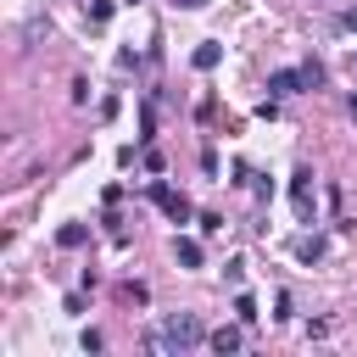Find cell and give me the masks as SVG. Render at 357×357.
I'll return each mask as SVG.
<instances>
[{
	"mask_svg": "<svg viewBox=\"0 0 357 357\" xmlns=\"http://www.w3.org/2000/svg\"><path fill=\"white\" fill-rule=\"evenodd\" d=\"M151 346H156V351H195V346H206V329H201L195 312H173V318L156 329Z\"/></svg>",
	"mask_w": 357,
	"mask_h": 357,
	"instance_id": "cell-1",
	"label": "cell"
},
{
	"mask_svg": "<svg viewBox=\"0 0 357 357\" xmlns=\"http://www.w3.org/2000/svg\"><path fill=\"white\" fill-rule=\"evenodd\" d=\"M290 206H296V218H301V223H312V206H318L312 167H296V178H290Z\"/></svg>",
	"mask_w": 357,
	"mask_h": 357,
	"instance_id": "cell-2",
	"label": "cell"
},
{
	"mask_svg": "<svg viewBox=\"0 0 357 357\" xmlns=\"http://www.w3.org/2000/svg\"><path fill=\"white\" fill-rule=\"evenodd\" d=\"M151 201H156V206H162V212H167L173 223H190V201H184V195H173V190H167L162 178L151 184Z\"/></svg>",
	"mask_w": 357,
	"mask_h": 357,
	"instance_id": "cell-3",
	"label": "cell"
},
{
	"mask_svg": "<svg viewBox=\"0 0 357 357\" xmlns=\"http://www.w3.org/2000/svg\"><path fill=\"white\" fill-rule=\"evenodd\" d=\"M301 89H307V78H301V67H296V73H290V67H279V73L268 78V95H273V100H279V95H301Z\"/></svg>",
	"mask_w": 357,
	"mask_h": 357,
	"instance_id": "cell-4",
	"label": "cell"
},
{
	"mask_svg": "<svg viewBox=\"0 0 357 357\" xmlns=\"http://www.w3.org/2000/svg\"><path fill=\"white\" fill-rule=\"evenodd\" d=\"M206 346H212L218 357H229V351H240V346H245V335H240L234 324H223V329H212V335H206Z\"/></svg>",
	"mask_w": 357,
	"mask_h": 357,
	"instance_id": "cell-5",
	"label": "cell"
},
{
	"mask_svg": "<svg viewBox=\"0 0 357 357\" xmlns=\"http://www.w3.org/2000/svg\"><path fill=\"white\" fill-rule=\"evenodd\" d=\"M173 257H178V268H201V262H206L201 240H190V234H178V240H173Z\"/></svg>",
	"mask_w": 357,
	"mask_h": 357,
	"instance_id": "cell-6",
	"label": "cell"
},
{
	"mask_svg": "<svg viewBox=\"0 0 357 357\" xmlns=\"http://www.w3.org/2000/svg\"><path fill=\"white\" fill-rule=\"evenodd\" d=\"M218 61H223V45H212V39H206V45H195V50H190V67H195V73H212V67H218Z\"/></svg>",
	"mask_w": 357,
	"mask_h": 357,
	"instance_id": "cell-7",
	"label": "cell"
},
{
	"mask_svg": "<svg viewBox=\"0 0 357 357\" xmlns=\"http://www.w3.org/2000/svg\"><path fill=\"white\" fill-rule=\"evenodd\" d=\"M84 240H89V229H84V223H61V229H56V245H61V251H78Z\"/></svg>",
	"mask_w": 357,
	"mask_h": 357,
	"instance_id": "cell-8",
	"label": "cell"
},
{
	"mask_svg": "<svg viewBox=\"0 0 357 357\" xmlns=\"http://www.w3.org/2000/svg\"><path fill=\"white\" fill-rule=\"evenodd\" d=\"M296 257H301V262H318V257H324V240H318V234H301V240H296Z\"/></svg>",
	"mask_w": 357,
	"mask_h": 357,
	"instance_id": "cell-9",
	"label": "cell"
},
{
	"mask_svg": "<svg viewBox=\"0 0 357 357\" xmlns=\"http://www.w3.org/2000/svg\"><path fill=\"white\" fill-rule=\"evenodd\" d=\"M234 318H240V324H257V301H251V296H245V290H240V296H234Z\"/></svg>",
	"mask_w": 357,
	"mask_h": 357,
	"instance_id": "cell-10",
	"label": "cell"
},
{
	"mask_svg": "<svg viewBox=\"0 0 357 357\" xmlns=\"http://www.w3.org/2000/svg\"><path fill=\"white\" fill-rule=\"evenodd\" d=\"M112 11H117L112 0H89V22H112Z\"/></svg>",
	"mask_w": 357,
	"mask_h": 357,
	"instance_id": "cell-11",
	"label": "cell"
},
{
	"mask_svg": "<svg viewBox=\"0 0 357 357\" xmlns=\"http://www.w3.org/2000/svg\"><path fill=\"white\" fill-rule=\"evenodd\" d=\"M301 78H307V89H318V84H324V67H318V61H301Z\"/></svg>",
	"mask_w": 357,
	"mask_h": 357,
	"instance_id": "cell-12",
	"label": "cell"
},
{
	"mask_svg": "<svg viewBox=\"0 0 357 357\" xmlns=\"http://www.w3.org/2000/svg\"><path fill=\"white\" fill-rule=\"evenodd\" d=\"M195 223H201V234H218V229H223V218H218V212H201Z\"/></svg>",
	"mask_w": 357,
	"mask_h": 357,
	"instance_id": "cell-13",
	"label": "cell"
},
{
	"mask_svg": "<svg viewBox=\"0 0 357 357\" xmlns=\"http://www.w3.org/2000/svg\"><path fill=\"white\" fill-rule=\"evenodd\" d=\"M78 346H84V351H100L106 340H100V329H84V335H78Z\"/></svg>",
	"mask_w": 357,
	"mask_h": 357,
	"instance_id": "cell-14",
	"label": "cell"
},
{
	"mask_svg": "<svg viewBox=\"0 0 357 357\" xmlns=\"http://www.w3.org/2000/svg\"><path fill=\"white\" fill-rule=\"evenodd\" d=\"M173 6H178V11H201L206 0H173Z\"/></svg>",
	"mask_w": 357,
	"mask_h": 357,
	"instance_id": "cell-15",
	"label": "cell"
},
{
	"mask_svg": "<svg viewBox=\"0 0 357 357\" xmlns=\"http://www.w3.org/2000/svg\"><path fill=\"white\" fill-rule=\"evenodd\" d=\"M128 6H139V0H128Z\"/></svg>",
	"mask_w": 357,
	"mask_h": 357,
	"instance_id": "cell-16",
	"label": "cell"
}]
</instances>
